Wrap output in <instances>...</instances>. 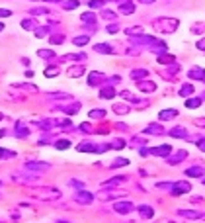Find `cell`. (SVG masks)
<instances>
[{
	"mask_svg": "<svg viewBox=\"0 0 205 223\" xmlns=\"http://www.w3.org/2000/svg\"><path fill=\"white\" fill-rule=\"evenodd\" d=\"M31 194H33L35 198H39V200H57V198H61V192H59V190H53V188H49V192L31 190Z\"/></svg>",
	"mask_w": 205,
	"mask_h": 223,
	"instance_id": "obj_1",
	"label": "cell"
},
{
	"mask_svg": "<svg viewBox=\"0 0 205 223\" xmlns=\"http://www.w3.org/2000/svg\"><path fill=\"white\" fill-rule=\"evenodd\" d=\"M92 200H94V196L90 194V192H86V190H78L74 194V202L76 204H84L86 206V204H90Z\"/></svg>",
	"mask_w": 205,
	"mask_h": 223,
	"instance_id": "obj_2",
	"label": "cell"
},
{
	"mask_svg": "<svg viewBox=\"0 0 205 223\" xmlns=\"http://www.w3.org/2000/svg\"><path fill=\"white\" fill-rule=\"evenodd\" d=\"M113 210H115L117 213H129V211H133V210H135V206L131 204V202H115Z\"/></svg>",
	"mask_w": 205,
	"mask_h": 223,
	"instance_id": "obj_3",
	"label": "cell"
},
{
	"mask_svg": "<svg viewBox=\"0 0 205 223\" xmlns=\"http://www.w3.org/2000/svg\"><path fill=\"white\" fill-rule=\"evenodd\" d=\"M27 170H37V172H43V170L49 168V162H35V161H29L24 165Z\"/></svg>",
	"mask_w": 205,
	"mask_h": 223,
	"instance_id": "obj_4",
	"label": "cell"
},
{
	"mask_svg": "<svg viewBox=\"0 0 205 223\" xmlns=\"http://www.w3.org/2000/svg\"><path fill=\"white\" fill-rule=\"evenodd\" d=\"M102 80H106V74H102V72H90V77H88V84L96 86V84L102 82Z\"/></svg>",
	"mask_w": 205,
	"mask_h": 223,
	"instance_id": "obj_5",
	"label": "cell"
},
{
	"mask_svg": "<svg viewBox=\"0 0 205 223\" xmlns=\"http://www.w3.org/2000/svg\"><path fill=\"white\" fill-rule=\"evenodd\" d=\"M115 96V90L112 86H106V88H102V92H100V98H104V100H112Z\"/></svg>",
	"mask_w": 205,
	"mask_h": 223,
	"instance_id": "obj_6",
	"label": "cell"
},
{
	"mask_svg": "<svg viewBox=\"0 0 205 223\" xmlns=\"http://www.w3.org/2000/svg\"><path fill=\"white\" fill-rule=\"evenodd\" d=\"M117 196H125V192H100L98 194L100 200H112V198H117Z\"/></svg>",
	"mask_w": 205,
	"mask_h": 223,
	"instance_id": "obj_7",
	"label": "cell"
},
{
	"mask_svg": "<svg viewBox=\"0 0 205 223\" xmlns=\"http://www.w3.org/2000/svg\"><path fill=\"white\" fill-rule=\"evenodd\" d=\"M90 41V33H84V35H78V37H74V39H72V43H74V45H86V43Z\"/></svg>",
	"mask_w": 205,
	"mask_h": 223,
	"instance_id": "obj_8",
	"label": "cell"
},
{
	"mask_svg": "<svg viewBox=\"0 0 205 223\" xmlns=\"http://www.w3.org/2000/svg\"><path fill=\"white\" fill-rule=\"evenodd\" d=\"M137 207H139V211H141V215H143L145 219L152 217V213H155V211H152V207H149V206H137Z\"/></svg>",
	"mask_w": 205,
	"mask_h": 223,
	"instance_id": "obj_9",
	"label": "cell"
},
{
	"mask_svg": "<svg viewBox=\"0 0 205 223\" xmlns=\"http://www.w3.org/2000/svg\"><path fill=\"white\" fill-rule=\"evenodd\" d=\"M135 10V4L133 2H125V4H119V12L121 14H131Z\"/></svg>",
	"mask_w": 205,
	"mask_h": 223,
	"instance_id": "obj_10",
	"label": "cell"
},
{
	"mask_svg": "<svg viewBox=\"0 0 205 223\" xmlns=\"http://www.w3.org/2000/svg\"><path fill=\"white\" fill-rule=\"evenodd\" d=\"M82 72H84V67L78 65V67H72V69H69V77H70V78H72V77L76 78V77H80Z\"/></svg>",
	"mask_w": 205,
	"mask_h": 223,
	"instance_id": "obj_11",
	"label": "cell"
},
{
	"mask_svg": "<svg viewBox=\"0 0 205 223\" xmlns=\"http://www.w3.org/2000/svg\"><path fill=\"white\" fill-rule=\"evenodd\" d=\"M137 86L141 88V90H145V92H152V90H155V82H137Z\"/></svg>",
	"mask_w": 205,
	"mask_h": 223,
	"instance_id": "obj_12",
	"label": "cell"
},
{
	"mask_svg": "<svg viewBox=\"0 0 205 223\" xmlns=\"http://www.w3.org/2000/svg\"><path fill=\"white\" fill-rule=\"evenodd\" d=\"M113 112L115 114H129V106H125V104H115Z\"/></svg>",
	"mask_w": 205,
	"mask_h": 223,
	"instance_id": "obj_13",
	"label": "cell"
},
{
	"mask_svg": "<svg viewBox=\"0 0 205 223\" xmlns=\"http://www.w3.org/2000/svg\"><path fill=\"white\" fill-rule=\"evenodd\" d=\"M150 153H152V155H168V153H170V147H168V145H164V147H156V149H152Z\"/></svg>",
	"mask_w": 205,
	"mask_h": 223,
	"instance_id": "obj_14",
	"label": "cell"
},
{
	"mask_svg": "<svg viewBox=\"0 0 205 223\" xmlns=\"http://www.w3.org/2000/svg\"><path fill=\"white\" fill-rule=\"evenodd\" d=\"M78 151H82V153H84V151H98V149L94 147L92 143H88V141H84L82 145H78Z\"/></svg>",
	"mask_w": 205,
	"mask_h": 223,
	"instance_id": "obj_15",
	"label": "cell"
},
{
	"mask_svg": "<svg viewBox=\"0 0 205 223\" xmlns=\"http://www.w3.org/2000/svg\"><path fill=\"white\" fill-rule=\"evenodd\" d=\"M189 190V184L186 182H180V184H176V190H174V194H182V192H188Z\"/></svg>",
	"mask_w": 205,
	"mask_h": 223,
	"instance_id": "obj_16",
	"label": "cell"
},
{
	"mask_svg": "<svg viewBox=\"0 0 205 223\" xmlns=\"http://www.w3.org/2000/svg\"><path fill=\"white\" fill-rule=\"evenodd\" d=\"M82 22L84 24H88V22H90V24H96V16H94L92 12H86V14H82Z\"/></svg>",
	"mask_w": 205,
	"mask_h": 223,
	"instance_id": "obj_17",
	"label": "cell"
},
{
	"mask_svg": "<svg viewBox=\"0 0 205 223\" xmlns=\"http://www.w3.org/2000/svg\"><path fill=\"white\" fill-rule=\"evenodd\" d=\"M94 49H96L98 53H113V49L109 47V45H104V43H100V45H96Z\"/></svg>",
	"mask_w": 205,
	"mask_h": 223,
	"instance_id": "obj_18",
	"label": "cell"
},
{
	"mask_svg": "<svg viewBox=\"0 0 205 223\" xmlns=\"http://www.w3.org/2000/svg\"><path fill=\"white\" fill-rule=\"evenodd\" d=\"M55 147H57V149H69V147H70V141H69V139H59L57 143H55Z\"/></svg>",
	"mask_w": 205,
	"mask_h": 223,
	"instance_id": "obj_19",
	"label": "cell"
},
{
	"mask_svg": "<svg viewBox=\"0 0 205 223\" xmlns=\"http://www.w3.org/2000/svg\"><path fill=\"white\" fill-rule=\"evenodd\" d=\"M37 55L43 57V59H51V57H55V53H53V51H49V49H39V51H37Z\"/></svg>",
	"mask_w": 205,
	"mask_h": 223,
	"instance_id": "obj_20",
	"label": "cell"
},
{
	"mask_svg": "<svg viewBox=\"0 0 205 223\" xmlns=\"http://www.w3.org/2000/svg\"><path fill=\"white\" fill-rule=\"evenodd\" d=\"M78 4H80L78 0H69V2L63 4V8H64V10H72V8H78Z\"/></svg>",
	"mask_w": 205,
	"mask_h": 223,
	"instance_id": "obj_21",
	"label": "cell"
},
{
	"mask_svg": "<svg viewBox=\"0 0 205 223\" xmlns=\"http://www.w3.org/2000/svg\"><path fill=\"white\" fill-rule=\"evenodd\" d=\"M123 180H125V178H112V180H107V182H104V186H106V188H109V186H115V184H121Z\"/></svg>",
	"mask_w": 205,
	"mask_h": 223,
	"instance_id": "obj_22",
	"label": "cell"
},
{
	"mask_svg": "<svg viewBox=\"0 0 205 223\" xmlns=\"http://www.w3.org/2000/svg\"><path fill=\"white\" fill-rule=\"evenodd\" d=\"M45 77H55V74H59V67H49V69H45Z\"/></svg>",
	"mask_w": 205,
	"mask_h": 223,
	"instance_id": "obj_23",
	"label": "cell"
},
{
	"mask_svg": "<svg viewBox=\"0 0 205 223\" xmlns=\"http://www.w3.org/2000/svg\"><path fill=\"white\" fill-rule=\"evenodd\" d=\"M176 116V110H166L160 114V120H168V117H174Z\"/></svg>",
	"mask_w": 205,
	"mask_h": 223,
	"instance_id": "obj_24",
	"label": "cell"
},
{
	"mask_svg": "<svg viewBox=\"0 0 205 223\" xmlns=\"http://www.w3.org/2000/svg\"><path fill=\"white\" fill-rule=\"evenodd\" d=\"M146 74H149V72H146V71H133V72H131V77H133V78H143V77H146ZM137 80H135V82H137Z\"/></svg>",
	"mask_w": 205,
	"mask_h": 223,
	"instance_id": "obj_25",
	"label": "cell"
},
{
	"mask_svg": "<svg viewBox=\"0 0 205 223\" xmlns=\"http://www.w3.org/2000/svg\"><path fill=\"white\" fill-rule=\"evenodd\" d=\"M109 147H113V149H123V147H125V141H123V139H115Z\"/></svg>",
	"mask_w": 205,
	"mask_h": 223,
	"instance_id": "obj_26",
	"label": "cell"
},
{
	"mask_svg": "<svg viewBox=\"0 0 205 223\" xmlns=\"http://www.w3.org/2000/svg\"><path fill=\"white\" fill-rule=\"evenodd\" d=\"M104 116H106L104 110H94L92 114H90V117H96V120H100V117H104Z\"/></svg>",
	"mask_w": 205,
	"mask_h": 223,
	"instance_id": "obj_27",
	"label": "cell"
},
{
	"mask_svg": "<svg viewBox=\"0 0 205 223\" xmlns=\"http://www.w3.org/2000/svg\"><path fill=\"white\" fill-rule=\"evenodd\" d=\"M102 18H104V20H115V14L109 12V10H104V12H102Z\"/></svg>",
	"mask_w": 205,
	"mask_h": 223,
	"instance_id": "obj_28",
	"label": "cell"
},
{
	"mask_svg": "<svg viewBox=\"0 0 205 223\" xmlns=\"http://www.w3.org/2000/svg\"><path fill=\"white\" fill-rule=\"evenodd\" d=\"M21 27L31 29V27H35V22H31V20H24V22H21Z\"/></svg>",
	"mask_w": 205,
	"mask_h": 223,
	"instance_id": "obj_29",
	"label": "cell"
},
{
	"mask_svg": "<svg viewBox=\"0 0 205 223\" xmlns=\"http://www.w3.org/2000/svg\"><path fill=\"white\" fill-rule=\"evenodd\" d=\"M88 6H90V8H100V6H102V0H90Z\"/></svg>",
	"mask_w": 205,
	"mask_h": 223,
	"instance_id": "obj_30",
	"label": "cell"
},
{
	"mask_svg": "<svg viewBox=\"0 0 205 223\" xmlns=\"http://www.w3.org/2000/svg\"><path fill=\"white\" fill-rule=\"evenodd\" d=\"M119 165H121V166H125V165H129V161H127V159H119V161H115L112 166H119Z\"/></svg>",
	"mask_w": 205,
	"mask_h": 223,
	"instance_id": "obj_31",
	"label": "cell"
},
{
	"mask_svg": "<svg viewBox=\"0 0 205 223\" xmlns=\"http://www.w3.org/2000/svg\"><path fill=\"white\" fill-rule=\"evenodd\" d=\"M199 100H197V98H193V100H188V108H195V106H199Z\"/></svg>",
	"mask_w": 205,
	"mask_h": 223,
	"instance_id": "obj_32",
	"label": "cell"
},
{
	"mask_svg": "<svg viewBox=\"0 0 205 223\" xmlns=\"http://www.w3.org/2000/svg\"><path fill=\"white\" fill-rule=\"evenodd\" d=\"M188 174H189V176H199V174H201V170H199V168H189V170H188Z\"/></svg>",
	"mask_w": 205,
	"mask_h": 223,
	"instance_id": "obj_33",
	"label": "cell"
},
{
	"mask_svg": "<svg viewBox=\"0 0 205 223\" xmlns=\"http://www.w3.org/2000/svg\"><path fill=\"white\" fill-rule=\"evenodd\" d=\"M182 215H186V217H199V213H195V211H180Z\"/></svg>",
	"mask_w": 205,
	"mask_h": 223,
	"instance_id": "obj_34",
	"label": "cell"
},
{
	"mask_svg": "<svg viewBox=\"0 0 205 223\" xmlns=\"http://www.w3.org/2000/svg\"><path fill=\"white\" fill-rule=\"evenodd\" d=\"M158 125H150L149 129H146V133H162V129H156Z\"/></svg>",
	"mask_w": 205,
	"mask_h": 223,
	"instance_id": "obj_35",
	"label": "cell"
},
{
	"mask_svg": "<svg viewBox=\"0 0 205 223\" xmlns=\"http://www.w3.org/2000/svg\"><path fill=\"white\" fill-rule=\"evenodd\" d=\"M125 32H127L129 35H133L135 32H137V33H141V27H127V29H125Z\"/></svg>",
	"mask_w": 205,
	"mask_h": 223,
	"instance_id": "obj_36",
	"label": "cell"
},
{
	"mask_svg": "<svg viewBox=\"0 0 205 223\" xmlns=\"http://www.w3.org/2000/svg\"><path fill=\"white\" fill-rule=\"evenodd\" d=\"M63 39H64L63 35H53V37H51V41H53V43H63Z\"/></svg>",
	"mask_w": 205,
	"mask_h": 223,
	"instance_id": "obj_37",
	"label": "cell"
},
{
	"mask_svg": "<svg viewBox=\"0 0 205 223\" xmlns=\"http://www.w3.org/2000/svg\"><path fill=\"white\" fill-rule=\"evenodd\" d=\"M45 33H47V27H37V33H35V35H37V37H43Z\"/></svg>",
	"mask_w": 205,
	"mask_h": 223,
	"instance_id": "obj_38",
	"label": "cell"
},
{
	"mask_svg": "<svg viewBox=\"0 0 205 223\" xmlns=\"http://www.w3.org/2000/svg\"><path fill=\"white\" fill-rule=\"evenodd\" d=\"M8 16H12L10 10H2V8H0V18H8Z\"/></svg>",
	"mask_w": 205,
	"mask_h": 223,
	"instance_id": "obj_39",
	"label": "cell"
},
{
	"mask_svg": "<svg viewBox=\"0 0 205 223\" xmlns=\"http://www.w3.org/2000/svg\"><path fill=\"white\" fill-rule=\"evenodd\" d=\"M14 153H10V151H4V149H0V159L2 157H12Z\"/></svg>",
	"mask_w": 205,
	"mask_h": 223,
	"instance_id": "obj_40",
	"label": "cell"
},
{
	"mask_svg": "<svg viewBox=\"0 0 205 223\" xmlns=\"http://www.w3.org/2000/svg\"><path fill=\"white\" fill-rule=\"evenodd\" d=\"M47 10L45 8H35V10H31V14H45Z\"/></svg>",
	"mask_w": 205,
	"mask_h": 223,
	"instance_id": "obj_41",
	"label": "cell"
},
{
	"mask_svg": "<svg viewBox=\"0 0 205 223\" xmlns=\"http://www.w3.org/2000/svg\"><path fill=\"white\" fill-rule=\"evenodd\" d=\"M189 92H192V86H184V88H182V94H189Z\"/></svg>",
	"mask_w": 205,
	"mask_h": 223,
	"instance_id": "obj_42",
	"label": "cell"
},
{
	"mask_svg": "<svg viewBox=\"0 0 205 223\" xmlns=\"http://www.w3.org/2000/svg\"><path fill=\"white\" fill-rule=\"evenodd\" d=\"M117 29H119V27H117V26H109V27H107V32H109V33H115Z\"/></svg>",
	"mask_w": 205,
	"mask_h": 223,
	"instance_id": "obj_43",
	"label": "cell"
},
{
	"mask_svg": "<svg viewBox=\"0 0 205 223\" xmlns=\"http://www.w3.org/2000/svg\"><path fill=\"white\" fill-rule=\"evenodd\" d=\"M197 145H199V149H201V151H205V141H201V143H197Z\"/></svg>",
	"mask_w": 205,
	"mask_h": 223,
	"instance_id": "obj_44",
	"label": "cell"
},
{
	"mask_svg": "<svg viewBox=\"0 0 205 223\" xmlns=\"http://www.w3.org/2000/svg\"><path fill=\"white\" fill-rule=\"evenodd\" d=\"M141 2H145V4H150V2H155V0H141Z\"/></svg>",
	"mask_w": 205,
	"mask_h": 223,
	"instance_id": "obj_45",
	"label": "cell"
},
{
	"mask_svg": "<svg viewBox=\"0 0 205 223\" xmlns=\"http://www.w3.org/2000/svg\"><path fill=\"white\" fill-rule=\"evenodd\" d=\"M125 2H129V0H119V4H125Z\"/></svg>",
	"mask_w": 205,
	"mask_h": 223,
	"instance_id": "obj_46",
	"label": "cell"
},
{
	"mask_svg": "<svg viewBox=\"0 0 205 223\" xmlns=\"http://www.w3.org/2000/svg\"><path fill=\"white\" fill-rule=\"evenodd\" d=\"M2 29H4V26H2V24H0V32H2Z\"/></svg>",
	"mask_w": 205,
	"mask_h": 223,
	"instance_id": "obj_47",
	"label": "cell"
},
{
	"mask_svg": "<svg viewBox=\"0 0 205 223\" xmlns=\"http://www.w3.org/2000/svg\"><path fill=\"white\" fill-rule=\"evenodd\" d=\"M57 223H67V221H57Z\"/></svg>",
	"mask_w": 205,
	"mask_h": 223,
	"instance_id": "obj_48",
	"label": "cell"
},
{
	"mask_svg": "<svg viewBox=\"0 0 205 223\" xmlns=\"http://www.w3.org/2000/svg\"><path fill=\"white\" fill-rule=\"evenodd\" d=\"M0 120H2V114H0Z\"/></svg>",
	"mask_w": 205,
	"mask_h": 223,
	"instance_id": "obj_49",
	"label": "cell"
}]
</instances>
